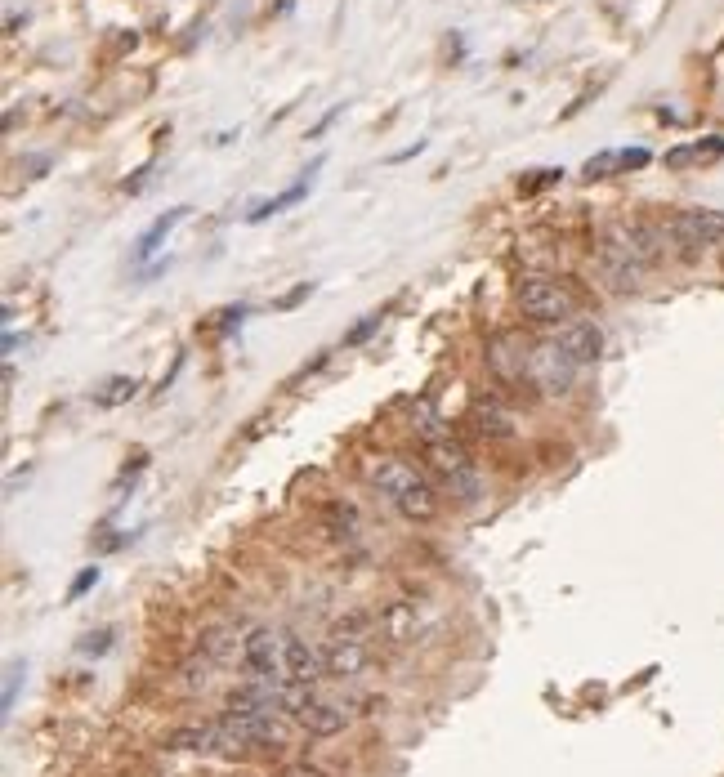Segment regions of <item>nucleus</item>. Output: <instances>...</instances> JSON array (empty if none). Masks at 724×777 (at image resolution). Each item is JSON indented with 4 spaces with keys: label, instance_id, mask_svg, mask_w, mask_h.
<instances>
[{
    "label": "nucleus",
    "instance_id": "4",
    "mask_svg": "<svg viewBox=\"0 0 724 777\" xmlns=\"http://www.w3.org/2000/svg\"><path fill=\"white\" fill-rule=\"evenodd\" d=\"M242 670L251 684H287V635L260 626L242 639Z\"/></svg>",
    "mask_w": 724,
    "mask_h": 777
},
{
    "label": "nucleus",
    "instance_id": "22",
    "mask_svg": "<svg viewBox=\"0 0 724 777\" xmlns=\"http://www.w3.org/2000/svg\"><path fill=\"white\" fill-rule=\"evenodd\" d=\"M99 581V568H85L81 577H76V585H72V594H81V590H90V585Z\"/></svg>",
    "mask_w": 724,
    "mask_h": 777
},
{
    "label": "nucleus",
    "instance_id": "15",
    "mask_svg": "<svg viewBox=\"0 0 724 777\" xmlns=\"http://www.w3.org/2000/svg\"><path fill=\"white\" fill-rule=\"evenodd\" d=\"M135 389H139L135 376H112V380H103V385L94 389V402H99V407H121V402L135 398Z\"/></svg>",
    "mask_w": 724,
    "mask_h": 777
},
{
    "label": "nucleus",
    "instance_id": "3",
    "mask_svg": "<svg viewBox=\"0 0 724 777\" xmlns=\"http://www.w3.org/2000/svg\"><path fill=\"white\" fill-rule=\"evenodd\" d=\"M514 300H519L523 318H532L541 326H564L577 318V295L564 282H555V277H523Z\"/></svg>",
    "mask_w": 724,
    "mask_h": 777
},
{
    "label": "nucleus",
    "instance_id": "6",
    "mask_svg": "<svg viewBox=\"0 0 724 777\" xmlns=\"http://www.w3.org/2000/svg\"><path fill=\"white\" fill-rule=\"evenodd\" d=\"M577 362L568 358L564 349H559L555 340L550 344H537L532 349V362H528V380L537 385L541 393H568L573 389V380H577Z\"/></svg>",
    "mask_w": 724,
    "mask_h": 777
},
{
    "label": "nucleus",
    "instance_id": "25",
    "mask_svg": "<svg viewBox=\"0 0 724 777\" xmlns=\"http://www.w3.org/2000/svg\"><path fill=\"white\" fill-rule=\"evenodd\" d=\"M720 264H724V246H720Z\"/></svg>",
    "mask_w": 724,
    "mask_h": 777
},
{
    "label": "nucleus",
    "instance_id": "11",
    "mask_svg": "<svg viewBox=\"0 0 724 777\" xmlns=\"http://www.w3.org/2000/svg\"><path fill=\"white\" fill-rule=\"evenodd\" d=\"M345 719H349L345 706H331V702H322V697H313V702L295 715V724H300L309 737H336L340 728H345Z\"/></svg>",
    "mask_w": 724,
    "mask_h": 777
},
{
    "label": "nucleus",
    "instance_id": "1",
    "mask_svg": "<svg viewBox=\"0 0 724 777\" xmlns=\"http://www.w3.org/2000/svg\"><path fill=\"white\" fill-rule=\"evenodd\" d=\"M367 478H371V487H376L380 496H389V505L403 518H412V523H434L438 510H443L438 487L416 465H407V460H398V456L367 460Z\"/></svg>",
    "mask_w": 724,
    "mask_h": 777
},
{
    "label": "nucleus",
    "instance_id": "10",
    "mask_svg": "<svg viewBox=\"0 0 724 777\" xmlns=\"http://www.w3.org/2000/svg\"><path fill=\"white\" fill-rule=\"evenodd\" d=\"M322 161H327V157H318L309 170H300V179H295V184L287 188V193H278V197H269V201H255V206L246 210V224H264L269 215H278V210H287V206H295V201H304V197H309L313 175L322 170Z\"/></svg>",
    "mask_w": 724,
    "mask_h": 777
},
{
    "label": "nucleus",
    "instance_id": "16",
    "mask_svg": "<svg viewBox=\"0 0 724 777\" xmlns=\"http://www.w3.org/2000/svg\"><path fill=\"white\" fill-rule=\"evenodd\" d=\"M617 170H626V148L622 152H595V157L581 166V175H586V179H608V175H617Z\"/></svg>",
    "mask_w": 724,
    "mask_h": 777
},
{
    "label": "nucleus",
    "instance_id": "9",
    "mask_svg": "<svg viewBox=\"0 0 724 777\" xmlns=\"http://www.w3.org/2000/svg\"><path fill=\"white\" fill-rule=\"evenodd\" d=\"M327 679V657L318 648H309L304 639L287 635V684H322Z\"/></svg>",
    "mask_w": 724,
    "mask_h": 777
},
{
    "label": "nucleus",
    "instance_id": "12",
    "mask_svg": "<svg viewBox=\"0 0 724 777\" xmlns=\"http://www.w3.org/2000/svg\"><path fill=\"white\" fill-rule=\"evenodd\" d=\"M724 157V139L711 134V139H698V143H680V148L666 152V166L671 170H689V166H711V161Z\"/></svg>",
    "mask_w": 724,
    "mask_h": 777
},
{
    "label": "nucleus",
    "instance_id": "17",
    "mask_svg": "<svg viewBox=\"0 0 724 777\" xmlns=\"http://www.w3.org/2000/svg\"><path fill=\"white\" fill-rule=\"evenodd\" d=\"M380 626L389 630V639H394V644H407V635H412V612H407L403 603H394V608L380 617Z\"/></svg>",
    "mask_w": 724,
    "mask_h": 777
},
{
    "label": "nucleus",
    "instance_id": "19",
    "mask_svg": "<svg viewBox=\"0 0 724 777\" xmlns=\"http://www.w3.org/2000/svg\"><path fill=\"white\" fill-rule=\"evenodd\" d=\"M555 179H564V170H537V179H528V184H523V193H537V188L555 184Z\"/></svg>",
    "mask_w": 724,
    "mask_h": 777
},
{
    "label": "nucleus",
    "instance_id": "24",
    "mask_svg": "<svg viewBox=\"0 0 724 777\" xmlns=\"http://www.w3.org/2000/svg\"><path fill=\"white\" fill-rule=\"evenodd\" d=\"M416 152H425V139H416L412 148H403V152H394V161H407V157H416Z\"/></svg>",
    "mask_w": 724,
    "mask_h": 777
},
{
    "label": "nucleus",
    "instance_id": "20",
    "mask_svg": "<svg viewBox=\"0 0 724 777\" xmlns=\"http://www.w3.org/2000/svg\"><path fill=\"white\" fill-rule=\"evenodd\" d=\"M309 295H313V282H300L291 295H282V300H278V309H295V304H300V300H309Z\"/></svg>",
    "mask_w": 724,
    "mask_h": 777
},
{
    "label": "nucleus",
    "instance_id": "7",
    "mask_svg": "<svg viewBox=\"0 0 724 777\" xmlns=\"http://www.w3.org/2000/svg\"><path fill=\"white\" fill-rule=\"evenodd\" d=\"M555 344L577 362V367H590V362H599V353H604V331L590 318H573V322L555 326Z\"/></svg>",
    "mask_w": 724,
    "mask_h": 777
},
{
    "label": "nucleus",
    "instance_id": "2",
    "mask_svg": "<svg viewBox=\"0 0 724 777\" xmlns=\"http://www.w3.org/2000/svg\"><path fill=\"white\" fill-rule=\"evenodd\" d=\"M425 465H430V474L452 496H461V501H474V496L483 492L479 465H474L470 452H465V447L456 443L452 434H443V438H434V443H425Z\"/></svg>",
    "mask_w": 724,
    "mask_h": 777
},
{
    "label": "nucleus",
    "instance_id": "8",
    "mask_svg": "<svg viewBox=\"0 0 724 777\" xmlns=\"http://www.w3.org/2000/svg\"><path fill=\"white\" fill-rule=\"evenodd\" d=\"M322 657H327V675L331 679H354L367 670L371 652H367V639H340L331 635V644L322 648Z\"/></svg>",
    "mask_w": 724,
    "mask_h": 777
},
{
    "label": "nucleus",
    "instance_id": "14",
    "mask_svg": "<svg viewBox=\"0 0 724 777\" xmlns=\"http://www.w3.org/2000/svg\"><path fill=\"white\" fill-rule=\"evenodd\" d=\"M470 420H474V434H479V438H514V420L501 407H492V402L474 407Z\"/></svg>",
    "mask_w": 724,
    "mask_h": 777
},
{
    "label": "nucleus",
    "instance_id": "5",
    "mask_svg": "<svg viewBox=\"0 0 724 777\" xmlns=\"http://www.w3.org/2000/svg\"><path fill=\"white\" fill-rule=\"evenodd\" d=\"M666 237L680 246H720L724 242V210H675L666 219Z\"/></svg>",
    "mask_w": 724,
    "mask_h": 777
},
{
    "label": "nucleus",
    "instance_id": "18",
    "mask_svg": "<svg viewBox=\"0 0 724 777\" xmlns=\"http://www.w3.org/2000/svg\"><path fill=\"white\" fill-rule=\"evenodd\" d=\"M380 331V313H367V318H362L358 326H354V331H349L345 335V344H349V349H354V344H362V340H371V335H376Z\"/></svg>",
    "mask_w": 724,
    "mask_h": 777
},
{
    "label": "nucleus",
    "instance_id": "23",
    "mask_svg": "<svg viewBox=\"0 0 724 777\" xmlns=\"http://www.w3.org/2000/svg\"><path fill=\"white\" fill-rule=\"evenodd\" d=\"M291 777H331V773H322V769H313V764H295Z\"/></svg>",
    "mask_w": 724,
    "mask_h": 777
},
{
    "label": "nucleus",
    "instance_id": "13",
    "mask_svg": "<svg viewBox=\"0 0 724 777\" xmlns=\"http://www.w3.org/2000/svg\"><path fill=\"white\" fill-rule=\"evenodd\" d=\"M188 210H193V206H175V210H166L161 219H152V228H148L144 237H139V255H144V259H148V255H157V251H161V242L170 237V228H179V224L188 219Z\"/></svg>",
    "mask_w": 724,
    "mask_h": 777
},
{
    "label": "nucleus",
    "instance_id": "21",
    "mask_svg": "<svg viewBox=\"0 0 724 777\" xmlns=\"http://www.w3.org/2000/svg\"><path fill=\"white\" fill-rule=\"evenodd\" d=\"M340 112H345V103H336V108H331V112H327V117H322V121H318V126H313V139H318V134H327V130H331V121H336V117H340Z\"/></svg>",
    "mask_w": 724,
    "mask_h": 777
}]
</instances>
